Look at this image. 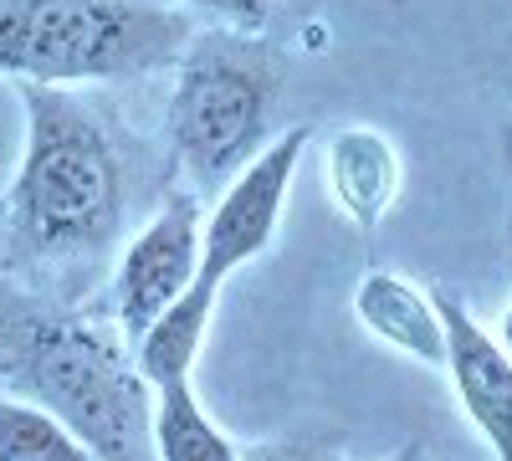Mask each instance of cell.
Wrapping results in <instances>:
<instances>
[{
  "label": "cell",
  "mask_w": 512,
  "mask_h": 461,
  "mask_svg": "<svg viewBox=\"0 0 512 461\" xmlns=\"http://www.w3.org/2000/svg\"><path fill=\"white\" fill-rule=\"evenodd\" d=\"M26 144L0 200L6 262L77 298L98 277L128 216V164L113 123L72 88L21 82Z\"/></svg>",
  "instance_id": "cell-1"
},
{
  "label": "cell",
  "mask_w": 512,
  "mask_h": 461,
  "mask_svg": "<svg viewBox=\"0 0 512 461\" xmlns=\"http://www.w3.org/2000/svg\"><path fill=\"white\" fill-rule=\"evenodd\" d=\"M0 380L52 410L103 461H149V385L118 328L77 313H26L0 328Z\"/></svg>",
  "instance_id": "cell-2"
},
{
  "label": "cell",
  "mask_w": 512,
  "mask_h": 461,
  "mask_svg": "<svg viewBox=\"0 0 512 461\" xmlns=\"http://www.w3.org/2000/svg\"><path fill=\"white\" fill-rule=\"evenodd\" d=\"M190 11L164 0H0V77L93 88L169 72L190 47Z\"/></svg>",
  "instance_id": "cell-3"
},
{
  "label": "cell",
  "mask_w": 512,
  "mask_h": 461,
  "mask_svg": "<svg viewBox=\"0 0 512 461\" xmlns=\"http://www.w3.org/2000/svg\"><path fill=\"white\" fill-rule=\"evenodd\" d=\"M282 98V57L251 31H205L175 62L164 134L195 200L221 195L262 154Z\"/></svg>",
  "instance_id": "cell-4"
},
{
  "label": "cell",
  "mask_w": 512,
  "mask_h": 461,
  "mask_svg": "<svg viewBox=\"0 0 512 461\" xmlns=\"http://www.w3.org/2000/svg\"><path fill=\"white\" fill-rule=\"evenodd\" d=\"M308 139H313L308 123H292L287 134H277L216 195L210 216L200 221V272H195V282L221 292L246 262H256L277 241V226H282V211H287V190H292L297 164H303Z\"/></svg>",
  "instance_id": "cell-5"
},
{
  "label": "cell",
  "mask_w": 512,
  "mask_h": 461,
  "mask_svg": "<svg viewBox=\"0 0 512 461\" xmlns=\"http://www.w3.org/2000/svg\"><path fill=\"white\" fill-rule=\"evenodd\" d=\"M200 200L190 190H175L154 221L123 246V257L113 267V287H108V308H113V328L118 339L134 349L139 333L185 298V287L200 272Z\"/></svg>",
  "instance_id": "cell-6"
},
{
  "label": "cell",
  "mask_w": 512,
  "mask_h": 461,
  "mask_svg": "<svg viewBox=\"0 0 512 461\" xmlns=\"http://www.w3.org/2000/svg\"><path fill=\"white\" fill-rule=\"evenodd\" d=\"M441 308V328H446V374L456 385V405L461 415L477 426V436L487 441V451L497 461H512V359L492 333L466 313V303L456 292L436 287L431 292Z\"/></svg>",
  "instance_id": "cell-7"
},
{
  "label": "cell",
  "mask_w": 512,
  "mask_h": 461,
  "mask_svg": "<svg viewBox=\"0 0 512 461\" xmlns=\"http://www.w3.org/2000/svg\"><path fill=\"white\" fill-rule=\"evenodd\" d=\"M323 185H328V200L338 205V216L354 221L359 231H374L395 211L400 185H405L395 139L369 129V123L338 129L323 149Z\"/></svg>",
  "instance_id": "cell-8"
},
{
  "label": "cell",
  "mask_w": 512,
  "mask_h": 461,
  "mask_svg": "<svg viewBox=\"0 0 512 461\" xmlns=\"http://www.w3.org/2000/svg\"><path fill=\"white\" fill-rule=\"evenodd\" d=\"M354 318L374 333L379 344L400 349L415 364H446V328H441V308L431 292H420L415 282H405L390 267H374L359 277L354 287Z\"/></svg>",
  "instance_id": "cell-9"
},
{
  "label": "cell",
  "mask_w": 512,
  "mask_h": 461,
  "mask_svg": "<svg viewBox=\"0 0 512 461\" xmlns=\"http://www.w3.org/2000/svg\"><path fill=\"white\" fill-rule=\"evenodd\" d=\"M216 287L205 282H190L185 298L175 308H164L139 339H134V369L144 374V385H169V380H190L195 374V359H200V344L210 333V313H216Z\"/></svg>",
  "instance_id": "cell-10"
},
{
  "label": "cell",
  "mask_w": 512,
  "mask_h": 461,
  "mask_svg": "<svg viewBox=\"0 0 512 461\" xmlns=\"http://www.w3.org/2000/svg\"><path fill=\"white\" fill-rule=\"evenodd\" d=\"M149 451L154 461H241V446L205 415L190 380L149 390Z\"/></svg>",
  "instance_id": "cell-11"
},
{
  "label": "cell",
  "mask_w": 512,
  "mask_h": 461,
  "mask_svg": "<svg viewBox=\"0 0 512 461\" xmlns=\"http://www.w3.org/2000/svg\"><path fill=\"white\" fill-rule=\"evenodd\" d=\"M0 461H103L88 441H77L52 410L0 395Z\"/></svg>",
  "instance_id": "cell-12"
},
{
  "label": "cell",
  "mask_w": 512,
  "mask_h": 461,
  "mask_svg": "<svg viewBox=\"0 0 512 461\" xmlns=\"http://www.w3.org/2000/svg\"><path fill=\"white\" fill-rule=\"evenodd\" d=\"M164 6L205 11V16H216V21H231V31H256L277 11V0H164Z\"/></svg>",
  "instance_id": "cell-13"
},
{
  "label": "cell",
  "mask_w": 512,
  "mask_h": 461,
  "mask_svg": "<svg viewBox=\"0 0 512 461\" xmlns=\"http://www.w3.org/2000/svg\"><path fill=\"white\" fill-rule=\"evenodd\" d=\"M241 461H344V456L318 436H277V441H262V446H246Z\"/></svg>",
  "instance_id": "cell-14"
},
{
  "label": "cell",
  "mask_w": 512,
  "mask_h": 461,
  "mask_svg": "<svg viewBox=\"0 0 512 461\" xmlns=\"http://www.w3.org/2000/svg\"><path fill=\"white\" fill-rule=\"evenodd\" d=\"M384 461H425V446H420V441H405L400 451H390Z\"/></svg>",
  "instance_id": "cell-15"
},
{
  "label": "cell",
  "mask_w": 512,
  "mask_h": 461,
  "mask_svg": "<svg viewBox=\"0 0 512 461\" xmlns=\"http://www.w3.org/2000/svg\"><path fill=\"white\" fill-rule=\"evenodd\" d=\"M502 349H507V359H512V303H507V313H502V339H497Z\"/></svg>",
  "instance_id": "cell-16"
}]
</instances>
